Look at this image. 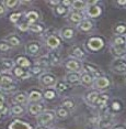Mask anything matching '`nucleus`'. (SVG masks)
<instances>
[{
	"instance_id": "nucleus-1",
	"label": "nucleus",
	"mask_w": 126,
	"mask_h": 129,
	"mask_svg": "<svg viewBox=\"0 0 126 129\" xmlns=\"http://www.w3.org/2000/svg\"><path fill=\"white\" fill-rule=\"evenodd\" d=\"M82 69H83L84 72L91 74L94 78H98V77L103 76V72H102V70L98 65H95V64H93V63L83 62L82 63Z\"/></svg>"
},
{
	"instance_id": "nucleus-2",
	"label": "nucleus",
	"mask_w": 126,
	"mask_h": 129,
	"mask_svg": "<svg viewBox=\"0 0 126 129\" xmlns=\"http://www.w3.org/2000/svg\"><path fill=\"white\" fill-rule=\"evenodd\" d=\"M111 70L116 74H126V60H124V58H115L111 63Z\"/></svg>"
},
{
	"instance_id": "nucleus-3",
	"label": "nucleus",
	"mask_w": 126,
	"mask_h": 129,
	"mask_svg": "<svg viewBox=\"0 0 126 129\" xmlns=\"http://www.w3.org/2000/svg\"><path fill=\"white\" fill-rule=\"evenodd\" d=\"M87 46L89 50H91L93 52H96L104 46V41L100 37H92L87 41Z\"/></svg>"
},
{
	"instance_id": "nucleus-4",
	"label": "nucleus",
	"mask_w": 126,
	"mask_h": 129,
	"mask_svg": "<svg viewBox=\"0 0 126 129\" xmlns=\"http://www.w3.org/2000/svg\"><path fill=\"white\" fill-rule=\"evenodd\" d=\"M102 12V9L100 6H98V2L93 1V2H88L87 8H86V13L90 18H96L99 17Z\"/></svg>"
},
{
	"instance_id": "nucleus-5",
	"label": "nucleus",
	"mask_w": 126,
	"mask_h": 129,
	"mask_svg": "<svg viewBox=\"0 0 126 129\" xmlns=\"http://www.w3.org/2000/svg\"><path fill=\"white\" fill-rule=\"evenodd\" d=\"M39 80H40V83L42 85H44V86H46V87L54 86L57 82L56 76H55L54 74H52V73H48V72H45L44 74H42L39 77Z\"/></svg>"
},
{
	"instance_id": "nucleus-6",
	"label": "nucleus",
	"mask_w": 126,
	"mask_h": 129,
	"mask_svg": "<svg viewBox=\"0 0 126 129\" xmlns=\"http://www.w3.org/2000/svg\"><path fill=\"white\" fill-rule=\"evenodd\" d=\"M55 111L53 110H44L42 114H40L37 116V122L40 125H47L49 122H52L55 119Z\"/></svg>"
},
{
	"instance_id": "nucleus-7",
	"label": "nucleus",
	"mask_w": 126,
	"mask_h": 129,
	"mask_svg": "<svg viewBox=\"0 0 126 129\" xmlns=\"http://www.w3.org/2000/svg\"><path fill=\"white\" fill-rule=\"evenodd\" d=\"M46 44H47V46L49 49H52V50H56L58 46L60 45V39L58 38L56 34L54 33V32H48V31H46Z\"/></svg>"
},
{
	"instance_id": "nucleus-8",
	"label": "nucleus",
	"mask_w": 126,
	"mask_h": 129,
	"mask_svg": "<svg viewBox=\"0 0 126 129\" xmlns=\"http://www.w3.org/2000/svg\"><path fill=\"white\" fill-rule=\"evenodd\" d=\"M65 66L69 72H79L81 70V67H82V63L77 58L69 57L65 62Z\"/></svg>"
},
{
	"instance_id": "nucleus-9",
	"label": "nucleus",
	"mask_w": 126,
	"mask_h": 129,
	"mask_svg": "<svg viewBox=\"0 0 126 129\" xmlns=\"http://www.w3.org/2000/svg\"><path fill=\"white\" fill-rule=\"evenodd\" d=\"M110 96L106 93H100L99 97L96 98V101L94 103V106L98 107L100 110H104L107 108V103H109Z\"/></svg>"
},
{
	"instance_id": "nucleus-10",
	"label": "nucleus",
	"mask_w": 126,
	"mask_h": 129,
	"mask_svg": "<svg viewBox=\"0 0 126 129\" xmlns=\"http://www.w3.org/2000/svg\"><path fill=\"white\" fill-rule=\"evenodd\" d=\"M70 56H72L74 58H77V60L81 61L83 58H86L87 53L84 52V50L82 49V46L80 45H74L70 50Z\"/></svg>"
},
{
	"instance_id": "nucleus-11",
	"label": "nucleus",
	"mask_w": 126,
	"mask_h": 129,
	"mask_svg": "<svg viewBox=\"0 0 126 129\" xmlns=\"http://www.w3.org/2000/svg\"><path fill=\"white\" fill-rule=\"evenodd\" d=\"M47 57L49 58V62H51L52 66H57L61 63V56H60V53L56 50H52L47 53Z\"/></svg>"
},
{
	"instance_id": "nucleus-12",
	"label": "nucleus",
	"mask_w": 126,
	"mask_h": 129,
	"mask_svg": "<svg viewBox=\"0 0 126 129\" xmlns=\"http://www.w3.org/2000/svg\"><path fill=\"white\" fill-rule=\"evenodd\" d=\"M45 110V105L42 103H32L29 106V113L33 116H39Z\"/></svg>"
},
{
	"instance_id": "nucleus-13",
	"label": "nucleus",
	"mask_w": 126,
	"mask_h": 129,
	"mask_svg": "<svg viewBox=\"0 0 126 129\" xmlns=\"http://www.w3.org/2000/svg\"><path fill=\"white\" fill-rule=\"evenodd\" d=\"M41 50V44L36 41H31V42L25 44V51L30 55H36Z\"/></svg>"
},
{
	"instance_id": "nucleus-14",
	"label": "nucleus",
	"mask_w": 126,
	"mask_h": 129,
	"mask_svg": "<svg viewBox=\"0 0 126 129\" xmlns=\"http://www.w3.org/2000/svg\"><path fill=\"white\" fill-rule=\"evenodd\" d=\"M110 80L105 76H101V77H98L94 80V83H93V86L95 87V89H105L110 86Z\"/></svg>"
},
{
	"instance_id": "nucleus-15",
	"label": "nucleus",
	"mask_w": 126,
	"mask_h": 129,
	"mask_svg": "<svg viewBox=\"0 0 126 129\" xmlns=\"http://www.w3.org/2000/svg\"><path fill=\"white\" fill-rule=\"evenodd\" d=\"M80 76H81V73L79 72H68L66 74V82L70 85L77 84L80 82Z\"/></svg>"
},
{
	"instance_id": "nucleus-16",
	"label": "nucleus",
	"mask_w": 126,
	"mask_h": 129,
	"mask_svg": "<svg viewBox=\"0 0 126 129\" xmlns=\"http://www.w3.org/2000/svg\"><path fill=\"white\" fill-rule=\"evenodd\" d=\"M28 94H29V95H28L29 102H31V103H36V102L41 101V99H42V97H43V93L41 92L40 89H37V88L31 89Z\"/></svg>"
},
{
	"instance_id": "nucleus-17",
	"label": "nucleus",
	"mask_w": 126,
	"mask_h": 129,
	"mask_svg": "<svg viewBox=\"0 0 126 129\" xmlns=\"http://www.w3.org/2000/svg\"><path fill=\"white\" fill-rule=\"evenodd\" d=\"M9 129H32V127L28 122H24L19 119H14L13 121L9 125Z\"/></svg>"
},
{
	"instance_id": "nucleus-18",
	"label": "nucleus",
	"mask_w": 126,
	"mask_h": 129,
	"mask_svg": "<svg viewBox=\"0 0 126 129\" xmlns=\"http://www.w3.org/2000/svg\"><path fill=\"white\" fill-rule=\"evenodd\" d=\"M0 67L5 72L12 71L14 67H16V62L12 60H9V58H2V60H0Z\"/></svg>"
},
{
	"instance_id": "nucleus-19",
	"label": "nucleus",
	"mask_w": 126,
	"mask_h": 129,
	"mask_svg": "<svg viewBox=\"0 0 126 129\" xmlns=\"http://www.w3.org/2000/svg\"><path fill=\"white\" fill-rule=\"evenodd\" d=\"M68 20L71 23L79 24V23L83 20V14H82V12H80V11H71V12H69Z\"/></svg>"
},
{
	"instance_id": "nucleus-20",
	"label": "nucleus",
	"mask_w": 126,
	"mask_h": 129,
	"mask_svg": "<svg viewBox=\"0 0 126 129\" xmlns=\"http://www.w3.org/2000/svg\"><path fill=\"white\" fill-rule=\"evenodd\" d=\"M25 19L28 20V23L29 25H32V24H35L37 22V20L40 19V13L37 12L36 10H31V11H28L25 14Z\"/></svg>"
},
{
	"instance_id": "nucleus-21",
	"label": "nucleus",
	"mask_w": 126,
	"mask_h": 129,
	"mask_svg": "<svg viewBox=\"0 0 126 129\" xmlns=\"http://www.w3.org/2000/svg\"><path fill=\"white\" fill-rule=\"evenodd\" d=\"M99 95H100V92H98L96 89H93V90H91V92H88L86 94V96H84V99H86V102L89 105H91V106H94V103L96 101V98L99 97Z\"/></svg>"
},
{
	"instance_id": "nucleus-22",
	"label": "nucleus",
	"mask_w": 126,
	"mask_h": 129,
	"mask_svg": "<svg viewBox=\"0 0 126 129\" xmlns=\"http://www.w3.org/2000/svg\"><path fill=\"white\" fill-rule=\"evenodd\" d=\"M114 48L126 50V37L125 36H118L112 41V45Z\"/></svg>"
},
{
	"instance_id": "nucleus-23",
	"label": "nucleus",
	"mask_w": 126,
	"mask_h": 129,
	"mask_svg": "<svg viewBox=\"0 0 126 129\" xmlns=\"http://www.w3.org/2000/svg\"><path fill=\"white\" fill-rule=\"evenodd\" d=\"M12 72H13V74L16 75L17 77L21 78V80H26V78L31 77V73L26 72L24 69H22V67H20V66L14 67V69L12 70Z\"/></svg>"
},
{
	"instance_id": "nucleus-24",
	"label": "nucleus",
	"mask_w": 126,
	"mask_h": 129,
	"mask_svg": "<svg viewBox=\"0 0 126 129\" xmlns=\"http://www.w3.org/2000/svg\"><path fill=\"white\" fill-rule=\"evenodd\" d=\"M94 80L95 78L93 77L91 74H89V73H87V72H83L80 76V82L84 86H92V84L94 83Z\"/></svg>"
},
{
	"instance_id": "nucleus-25",
	"label": "nucleus",
	"mask_w": 126,
	"mask_h": 129,
	"mask_svg": "<svg viewBox=\"0 0 126 129\" xmlns=\"http://www.w3.org/2000/svg\"><path fill=\"white\" fill-rule=\"evenodd\" d=\"M59 34H60V37L63 38V39L70 40V39H72L74 36H75V30L72 28H70V27H65V28L60 29Z\"/></svg>"
},
{
	"instance_id": "nucleus-26",
	"label": "nucleus",
	"mask_w": 126,
	"mask_h": 129,
	"mask_svg": "<svg viewBox=\"0 0 126 129\" xmlns=\"http://www.w3.org/2000/svg\"><path fill=\"white\" fill-rule=\"evenodd\" d=\"M93 28V22L90 19H83L82 21L78 24V29L82 32H88Z\"/></svg>"
},
{
	"instance_id": "nucleus-27",
	"label": "nucleus",
	"mask_w": 126,
	"mask_h": 129,
	"mask_svg": "<svg viewBox=\"0 0 126 129\" xmlns=\"http://www.w3.org/2000/svg\"><path fill=\"white\" fill-rule=\"evenodd\" d=\"M13 102L18 103V104H26L29 102V97L26 95V93L24 92H18L16 93V95L13 96Z\"/></svg>"
},
{
	"instance_id": "nucleus-28",
	"label": "nucleus",
	"mask_w": 126,
	"mask_h": 129,
	"mask_svg": "<svg viewBox=\"0 0 126 129\" xmlns=\"http://www.w3.org/2000/svg\"><path fill=\"white\" fill-rule=\"evenodd\" d=\"M16 63L22 69H26V67H30L31 66V62L28 57L22 56V55H19V56L16 57Z\"/></svg>"
},
{
	"instance_id": "nucleus-29",
	"label": "nucleus",
	"mask_w": 126,
	"mask_h": 129,
	"mask_svg": "<svg viewBox=\"0 0 126 129\" xmlns=\"http://www.w3.org/2000/svg\"><path fill=\"white\" fill-rule=\"evenodd\" d=\"M72 85L68 84L66 81H63V80H59L56 82V84H55V87H56V89L58 90V92H65V90H68L71 88Z\"/></svg>"
},
{
	"instance_id": "nucleus-30",
	"label": "nucleus",
	"mask_w": 126,
	"mask_h": 129,
	"mask_svg": "<svg viewBox=\"0 0 126 129\" xmlns=\"http://www.w3.org/2000/svg\"><path fill=\"white\" fill-rule=\"evenodd\" d=\"M76 106H77V103H76V101L74 98H71V97H66V98H64V101H63V107H65L67 108L68 110H74Z\"/></svg>"
},
{
	"instance_id": "nucleus-31",
	"label": "nucleus",
	"mask_w": 126,
	"mask_h": 129,
	"mask_svg": "<svg viewBox=\"0 0 126 129\" xmlns=\"http://www.w3.org/2000/svg\"><path fill=\"white\" fill-rule=\"evenodd\" d=\"M36 65L41 66L42 69H47V67H51L52 64L49 62V58L47 57V55H44V56H41L36 60Z\"/></svg>"
},
{
	"instance_id": "nucleus-32",
	"label": "nucleus",
	"mask_w": 126,
	"mask_h": 129,
	"mask_svg": "<svg viewBox=\"0 0 126 129\" xmlns=\"http://www.w3.org/2000/svg\"><path fill=\"white\" fill-rule=\"evenodd\" d=\"M5 41L7 43H9L11 46H18L21 43V40H20V38L18 37L17 34H10V36H8L6 38Z\"/></svg>"
},
{
	"instance_id": "nucleus-33",
	"label": "nucleus",
	"mask_w": 126,
	"mask_h": 129,
	"mask_svg": "<svg viewBox=\"0 0 126 129\" xmlns=\"http://www.w3.org/2000/svg\"><path fill=\"white\" fill-rule=\"evenodd\" d=\"M0 90L4 93H16L18 90V86L16 84H4V85H0Z\"/></svg>"
},
{
	"instance_id": "nucleus-34",
	"label": "nucleus",
	"mask_w": 126,
	"mask_h": 129,
	"mask_svg": "<svg viewBox=\"0 0 126 129\" xmlns=\"http://www.w3.org/2000/svg\"><path fill=\"white\" fill-rule=\"evenodd\" d=\"M123 108L122 102L118 101V99H114L111 104V106L109 107V111L111 110V113H119Z\"/></svg>"
},
{
	"instance_id": "nucleus-35",
	"label": "nucleus",
	"mask_w": 126,
	"mask_h": 129,
	"mask_svg": "<svg viewBox=\"0 0 126 129\" xmlns=\"http://www.w3.org/2000/svg\"><path fill=\"white\" fill-rule=\"evenodd\" d=\"M71 7L75 9V11H83L87 8V2L81 1V0H75L71 2Z\"/></svg>"
},
{
	"instance_id": "nucleus-36",
	"label": "nucleus",
	"mask_w": 126,
	"mask_h": 129,
	"mask_svg": "<svg viewBox=\"0 0 126 129\" xmlns=\"http://www.w3.org/2000/svg\"><path fill=\"white\" fill-rule=\"evenodd\" d=\"M55 115H56L57 118H59V119H64V118H67L69 115V110L67 109V108L65 107H63V106H60V107H58L56 110H55Z\"/></svg>"
},
{
	"instance_id": "nucleus-37",
	"label": "nucleus",
	"mask_w": 126,
	"mask_h": 129,
	"mask_svg": "<svg viewBox=\"0 0 126 129\" xmlns=\"http://www.w3.org/2000/svg\"><path fill=\"white\" fill-rule=\"evenodd\" d=\"M111 53L113 54V56L115 58H123L126 55V50L117 49V48H114V46H111Z\"/></svg>"
},
{
	"instance_id": "nucleus-38",
	"label": "nucleus",
	"mask_w": 126,
	"mask_h": 129,
	"mask_svg": "<svg viewBox=\"0 0 126 129\" xmlns=\"http://www.w3.org/2000/svg\"><path fill=\"white\" fill-rule=\"evenodd\" d=\"M56 90L53 89V88H47L45 89L43 92V96L45 99H47V101H52V99L56 98Z\"/></svg>"
},
{
	"instance_id": "nucleus-39",
	"label": "nucleus",
	"mask_w": 126,
	"mask_h": 129,
	"mask_svg": "<svg viewBox=\"0 0 126 129\" xmlns=\"http://www.w3.org/2000/svg\"><path fill=\"white\" fill-rule=\"evenodd\" d=\"M29 30L31 32H33V33H42V32H44V30H45V28H44V25L41 24V23H35V24L30 25Z\"/></svg>"
},
{
	"instance_id": "nucleus-40",
	"label": "nucleus",
	"mask_w": 126,
	"mask_h": 129,
	"mask_svg": "<svg viewBox=\"0 0 126 129\" xmlns=\"http://www.w3.org/2000/svg\"><path fill=\"white\" fill-rule=\"evenodd\" d=\"M55 12H56L57 16H67V13H69L68 8H66L65 6L63 5H58L56 8H55Z\"/></svg>"
},
{
	"instance_id": "nucleus-41",
	"label": "nucleus",
	"mask_w": 126,
	"mask_h": 129,
	"mask_svg": "<svg viewBox=\"0 0 126 129\" xmlns=\"http://www.w3.org/2000/svg\"><path fill=\"white\" fill-rule=\"evenodd\" d=\"M44 73H45V70L42 69V67L39 66V65H35L33 67H31V74H33L35 76H39L40 77V76L42 74H44Z\"/></svg>"
},
{
	"instance_id": "nucleus-42",
	"label": "nucleus",
	"mask_w": 126,
	"mask_h": 129,
	"mask_svg": "<svg viewBox=\"0 0 126 129\" xmlns=\"http://www.w3.org/2000/svg\"><path fill=\"white\" fill-rule=\"evenodd\" d=\"M11 113H12L13 115H23V114H24V108L22 106H20L19 104L13 105L12 108H11Z\"/></svg>"
},
{
	"instance_id": "nucleus-43",
	"label": "nucleus",
	"mask_w": 126,
	"mask_h": 129,
	"mask_svg": "<svg viewBox=\"0 0 126 129\" xmlns=\"http://www.w3.org/2000/svg\"><path fill=\"white\" fill-rule=\"evenodd\" d=\"M126 31V27L124 24H117L114 29V33L115 34H118V36H123Z\"/></svg>"
},
{
	"instance_id": "nucleus-44",
	"label": "nucleus",
	"mask_w": 126,
	"mask_h": 129,
	"mask_svg": "<svg viewBox=\"0 0 126 129\" xmlns=\"http://www.w3.org/2000/svg\"><path fill=\"white\" fill-rule=\"evenodd\" d=\"M9 50H11V45L7 43L6 41H0V52H8Z\"/></svg>"
},
{
	"instance_id": "nucleus-45",
	"label": "nucleus",
	"mask_w": 126,
	"mask_h": 129,
	"mask_svg": "<svg viewBox=\"0 0 126 129\" xmlns=\"http://www.w3.org/2000/svg\"><path fill=\"white\" fill-rule=\"evenodd\" d=\"M4 5L7 6L8 8H16L18 5H19V1H17V0H6V1H4Z\"/></svg>"
},
{
	"instance_id": "nucleus-46",
	"label": "nucleus",
	"mask_w": 126,
	"mask_h": 129,
	"mask_svg": "<svg viewBox=\"0 0 126 129\" xmlns=\"http://www.w3.org/2000/svg\"><path fill=\"white\" fill-rule=\"evenodd\" d=\"M21 12H16V13H12L10 16V21L12 23H18V21L20 20V18H21Z\"/></svg>"
},
{
	"instance_id": "nucleus-47",
	"label": "nucleus",
	"mask_w": 126,
	"mask_h": 129,
	"mask_svg": "<svg viewBox=\"0 0 126 129\" xmlns=\"http://www.w3.org/2000/svg\"><path fill=\"white\" fill-rule=\"evenodd\" d=\"M29 28H30V25H29L28 22H22V23H20V24H18V29H19L20 31H23V32L28 31Z\"/></svg>"
},
{
	"instance_id": "nucleus-48",
	"label": "nucleus",
	"mask_w": 126,
	"mask_h": 129,
	"mask_svg": "<svg viewBox=\"0 0 126 129\" xmlns=\"http://www.w3.org/2000/svg\"><path fill=\"white\" fill-rule=\"evenodd\" d=\"M111 129H126V124H114Z\"/></svg>"
},
{
	"instance_id": "nucleus-49",
	"label": "nucleus",
	"mask_w": 126,
	"mask_h": 129,
	"mask_svg": "<svg viewBox=\"0 0 126 129\" xmlns=\"http://www.w3.org/2000/svg\"><path fill=\"white\" fill-rule=\"evenodd\" d=\"M71 2H72V1H69V0H65V1L61 2V5L65 6L66 8H69V7H71Z\"/></svg>"
},
{
	"instance_id": "nucleus-50",
	"label": "nucleus",
	"mask_w": 126,
	"mask_h": 129,
	"mask_svg": "<svg viewBox=\"0 0 126 129\" xmlns=\"http://www.w3.org/2000/svg\"><path fill=\"white\" fill-rule=\"evenodd\" d=\"M48 4L49 5H54V6H56L57 7L58 5H60V1H48Z\"/></svg>"
},
{
	"instance_id": "nucleus-51",
	"label": "nucleus",
	"mask_w": 126,
	"mask_h": 129,
	"mask_svg": "<svg viewBox=\"0 0 126 129\" xmlns=\"http://www.w3.org/2000/svg\"><path fill=\"white\" fill-rule=\"evenodd\" d=\"M5 8H4V6H1L0 5V16H1V14H4L5 13Z\"/></svg>"
},
{
	"instance_id": "nucleus-52",
	"label": "nucleus",
	"mask_w": 126,
	"mask_h": 129,
	"mask_svg": "<svg viewBox=\"0 0 126 129\" xmlns=\"http://www.w3.org/2000/svg\"><path fill=\"white\" fill-rule=\"evenodd\" d=\"M116 4H117V5H123V6H124V5H126V0H125V1H124V0H118V1L116 2Z\"/></svg>"
},
{
	"instance_id": "nucleus-53",
	"label": "nucleus",
	"mask_w": 126,
	"mask_h": 129,
	"mask_svg": "<svg viewBox=\"0 0 126 129\" xmlns=\"http://www.w3.org/2000/svg\"><path fill=\"white\" fill-rule=\"evenodd\" d=\"M5 101H6V99H5V96L2 95L1 93H0V103H5Z\"/></svg>"
},
{
	"instance_id": "nucleus-54",
	"label": "nucleus",
	"mask_w": 126,
	"mask_h": 129,
	"mask_svg": "<svg viewBox=\"0 0 126 129\" xmlns=\"http://www.w3.org/2000/svg\"><path fill=\"white\" fill-rule=\"evenodd\" d=\"M2 78H4V72L0 73V85L2 84Z\"/></svg>"
},
{
	"instance_id": "nucleus-55",
	"label": "nucleus",
	"mask_w": 126,
	"mask_h": 129,
	"mask_svg": "<svg viewBox=\"0 0 126 129\" xmlns=\"http://www.w3.org/2000/svg\"><path fill=\"white\" fill-rule=\"evenodd\" d=\"M37 129H46V128H43V127H41V128H37Z\"/></svg>"
},
{
	"instance_id": "nucleus-56",
	"label": "nucleus",
	"mask_w": 126,
	"mask_h": 129,
	"mask_svg": "<svg viewBox=\"0 0 126 129\" xmlns=\"http://www.w3.org/2000/svg\"><path fill=\"white\" fill-rule=\"evenodd\" d=\"M0 118H1V113H0Z\"/></svg>"
}]
</instances>
